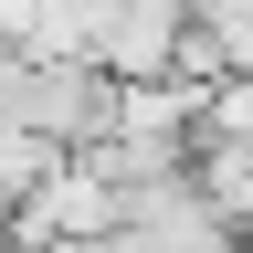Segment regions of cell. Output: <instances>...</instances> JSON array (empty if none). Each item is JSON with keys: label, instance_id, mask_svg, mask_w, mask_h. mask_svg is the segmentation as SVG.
I'll use <instances>...</instances> for the list:
<instances>
[{"label": "cell", "instance_id": "obj_6", "mask_svg": "<svg viewBox=\"0 0 253 253\" xmlns=\"http://www.w3.org/2000/svg\"><path fill=\"white\" fill-rule=\"evenodd\" d=\"M190 137H243L253 148V74H211L201 84V126Z\"/></svg>", "mask_w": 253, "mask_h": 253}, {"label": "cell", "instance_id": "obj_3", "mask_svg": "<svg viewBox=\"0 0 253 253\" xmlns=\"http://www.w3.org/2000/svg\"><path fill=\"white\" fill-rule=\"evenodd\" d=\"M190 53V0H106V32H95V63L116 84L137 74H179Z\"/></svg>", "mask_w": 253, "mask_h": 253}, {"label": "cell", "instance_id": "obj_1", "mask_svg": "<svg viewBox=\"0 0 253 253\" xmlns=\"http://www.w3.org/2000/svg\"><path fill=\"white\" fill-rule=\"evenodd\" d=\"M0 232H11V243H63V232H74V243H116V179L95 169L84 148H63Z\"/></svg>", "mask_w": 253, "mask_h": 253}, {"label": "cell", "instance_id": "obj_5", "mask_svg": "<svg viewBox=\"0 0 253 253\" xmlns=\"http://www.w3.org/2000/svg\"><path fill=\"white\" fill-rule=\"evenodd\" d=\"M53 158H63V148H42V137H32L21 116H0V221H11V211L32 201V179H42Z\"/></svg>", "mask_w": 253, "mask_h": 253}, {"label": "cell", "instance_id": "obj_4", "mask_svg": "<svg viewBox=\"0 0 253 253\" xmlns=\"http://www.w3.org/2000/svg\"><path fill=\"white\" fill-rule=\"evenodd\" d=\"M190 190L243 232V221H253V148L243 137H190Z\"/></svg>", "mask_w": 253, "mask_h": 253}, {"label": "cell", "instance_id": "obj_2", "mask_svg": "<svg viewBox=\"0 0 253 253\" xmlns=\"http://www.w3.org/2000/svg\"><path fill=\"white\" fill-rule=\"evenodd\" d=\"M116 243H169V253H221V243H243L232 221H221L201 190H190V169H158V179H137L116 201Z\"/></svg>", "mask_w": 253, "mask_h": 253}]
</instances>
